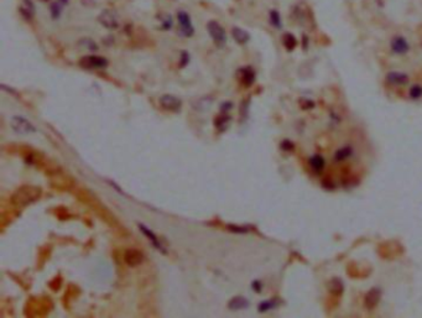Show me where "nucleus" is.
Masks as SVG:
<instances>
[{
    "mask_svg": "<svg viewBox=\"0 0 422 318\" xmlns=\"http://www.w3.org/2000/svg\"><path fill=\"white\" fill-rule=\"evenodd\" d=\"M42 191L40 187L36 186H23L15 191L13 194L12 202L15 207L23 208L26 205L31 204V203L36 202L37 199L41 197Z\"/></svg>",
    "mask_w": 422,
    "mask_h": 318,
    "instance_id": "f257e3e1",
    "label": "nucleus"
},
{
    "mask_svg": "<svg viewBox=\"0 0 422 318\" xmlns=\"http://www.w3.org/2000/svg\"><path fill=\"white\" fill-rule=\"evenodd\" d=\"M207 30L209 33L210 37L213 39L215 44L217 45L218 47H223L227 42V36L226 31L222 28L221 24H218L217 21H209L207 24Z\"/></svg>",
    "mask_w": 422,
    "mask_h": 318,
    "instance_id": "f03ea898",
    "label": "nucleus"
},
{
    "mask_svg": "<svg viewBox=\"0 0 422 318\" xmlns=\"http://www.w3.org/2000/svg\"><path fill=\"white\" fill-rule=\"evenodd\" d=\"M79 66L84 69H101L108 66V60L100 56H84L79 61Z\"/></svg>",
    "mask_w": 422,
    "mask_h": 318,
    "instance_id": "7ed1b4c3",
    "label": "nucleus"
},
{
    "mask_svg": "<svg viewBox=\"0 0 422 318\" xmlns=\"http://www.w3.org/2000/svg\"><path fill=\"white\" fill-rule=\"evenodd\" d=\"M10 125H12L13 130H14L15 133H18V134L25 135V134H30V133L36 132L34 125L31 124L28 119H25V118H23V117L13 118L12 122H10Z\"/></svg>",
    "mask_w": 422,
    "mask_h": 318,
    "instance_id": "20e7f679",
    "label": "nucleus"
},
{
    "mask_svg": "<svg viewBox=\"0 0 422 318\" xmlns=\"http://www.w3.org/2000/svg\"><path fill=\"white\" fill-rule=\"evenodd\" d=\"M160 105L165 109V111L169 112H178L182 107V101L178 99L177 97L171 94H165L160 98Z\"/></svg>",
    "mask_w": 422,
    "mask_h": 318,
    "instance_id": "39448f33",
    "label": "nucleus"
},
{
    "mask_svg": "<svg viewBox=\"0 0 422 318\" xmlns=\"http://www.w3.org/2000/svg\"><path fill=\"white\" fill-rule=\"evenodd\" d=\"M98 21H99L104 28L109 29V30H113V29H117L119 26L117 14L114 12H112V10H104L99 17H98Z\"/></svg>",
    "mask_w": 422,
    "mask_h": 318,
    "instance_id": "423d86ee",
    "label": "nucleus"
},
{
    "mask_svg": "<svg viewBox=\"0 0 422 318\" xmlns=\"http://www.w3.org/2000/svg\"><path fill=\"white\" fill-rule=\"evenodd\" d=\"M390 49L395 55H406L410 51V45L408 41L402 36H395L390 42Z\"/></svg>",
    "mask_w": 422,
    "mask_h": 318,
    "instance_id": "0eeeda50",
    "label": "nucleus"
},
{
    "mask_svg": "<svg viewBox=\"0 0 422 318\" xmlns=\"http://www.w3.org/2000/svg\"><path fill=\"white\" fill-rule=\"evenodd\" d=\"M177 18H178V23H180V26H181V33H182L183 36H186V37L192 36L194 33V29H193V26H192L189 15L185 12H178Z\"/></svg>",
    "mask_w": 422,
    "mask_h": 318,
    "instance_id": "6e6552de",
    "label": "nucleus"
},
{
    "mask_svg": "<svg viewBox=\"0 0 422 318\" xmlns=\"http://www.w3.org/2000/svg\"><path fill=\"white\" fill-rule=\"evenodd\" d=\"M124 260H125V263L128 264V265L132 266V268H134V266L140 265V264L143 263L144 255H143V253H141V251H139L136 249H129V250L125 251Z\"/></svg>",
    "mask_w": 422,
    "mask_h": 318,
    "instance_id": "1a4fd4ad",
    "label": "nucleus"
},
{
    "mask_svg": "<svg viewBox=\"0 0 422 318\" xmlns=\"http://www.w3.org/2000/svg\"><path fill=\"white\" fill-rule=\"evenodd\" d=\"M240 82L245 85V87H250L254 82H255V71L252 67H244L240 68L238 72Z\"/></svg>",
    "mask_w": 422,
    "mask_h": 318,
    "instance_id": "9d476101",
    "label": "nucleus"
},
{
    "mask_svg": "<svg viewBox=\"0 0 422 318\" xmlns=\"http://www.w3.org/2000/svg\"><path fill=\"white\" fill-rule=\"evenodd\" d=\"M380 297H381V291L379 290V288H373V290H370L369 292L365 295V298H364V304L365 307H367L368 309H373L374 307L378 306L379 301H380Z\"/></svg>",
    "mask_w": 422,
    "mask_h": 318,
    "instance_id": "9b49d317",
    "label": "nucleus"
},
{
    "mask_svg": "<svg viewBox=\"0 0 422 318\" xmlns=\"http://www.w3.org/2000/svg\"><path fill=\"white\" fill-rule=\"evenodd\" d=\"M386 82L392 85H404L408 82V76L401 72L392 71L386 74Z\"/></svg>",
    "mask_w": 422,
    "mask_h": 318,
    "instance_id": "f8f14e48",
    "label": "nucleus"
},
{
    "mask_svg": "<svg viewBox=\"0 0 422 318\" xmlns=\"http://www.w3.org/2000/svg\"><path fill=\"white\" fill-rule=\"evenodd\" d=\"M19 12H20L21 17L25 19L26 21H31L33 20L36 9H35V5L31 0H23L21 7L19 8Z\"/></svg>",
    "mask_w": 422,
    "mask_h": 318,
    "instance_id": "ddd939ff",
    "label": "nucleus"
},
{
    "mask_svg": "<svg viewBox=\"0 0 422 318\" xmlns=\"http://www.w3.org/2000/svg\"><path fill=\"white\" fill-rule=\"evenodd\" d=\"M228 307L232 309V311L245 309L247 307H249V301H248L245 297H243V296H236V297H233L231 301H229Z\"/></svg>",
    "mask_w": 422,
    "mask_h": 318,
    "instance_id": "4468645a",
    "label": "nucleus"
},
{
    "mask_svg": "<svg viewBox=\"0 0 422 318\" xmlns=\"http://www.w3.org/2000/svg\"><path fill=\"white\" fill-rule=\"evenodd\" d=\"M353 154H354V150H353V148H352V146H349V145L344 146V148L338 149V150L336 151L335 161L336 162L346 161V160H348L349 157L353 156Z\"/></svg>",
    "mask_w": 422,
    "mask_h": 318,
    "instance_id": "2eb2a0df",
    "label": "nucleus"
},
{
    "mask_svg": "<svg viewBox=\"0 0 422 318\" xmlns=\"http://www.w3.org/2000/svg\"><path fill=\"white\" fill-rule=\"evenodd\" d=\"M308 164H309V166H311L312 170L314 171V172L320 173L323 170V168H325L326 161H325V159H323V156H321V155H313V156L309 159Z\"/></svg>",
    "mask_w": 422,
    "mask_h": 318,
    "instance_id": "dca6fc26",
    "label": "nucleus"
},
{
    "mask_svg": "<svg viewBox=\"0 0 422 318\" xmlns=\"http://www.w3.org/2000/svg\"><path fill=\"white\" fill-rule=\"evenodd\" d=\"M232 35H233L234 40H236L238 44H240V45L247 44V42L250 40V35L240 28H234L233 30H232Z\"/></svg>",
    "mask_w": 422,
    "mask_h": 318,
    "instance_id": "f3484780",
    "label": "nucleus"
},
{
    "mask_svg": "<svg viewBox=\"0 0 422 318\" xmlns=\"http://www.w3.org/2000/svg\"><path fill=\"white\" fill-rule=\"evenodd\" d=\"M139 227H140L141 232H143V233H144V234H145V235H146V237H148V238H149V239H150V240H151V243H152V244H154V247H155V248H156V249H157V250H161V251H162V253H166V251H165V250H164V248H162V245H161V244H160V242H159V238H157V237H156V235H155L154 233H152V232L150 231V229H149V228H146V227H145V226H143V224H140V226H139Z\"/></svg>",
    "mask_w": 422,
    "mask_h": 318,
    "instance_id": "a211bd4d",
    "label": "nucleus"
},
{
    "mask_svg": "<svg viewBox=\"0 0 422 318\" xmlns=\"http://www.w3.org/2000/svg\"><path fill=\"white\" fill-rule=\"evenodd\" d=\"M282 44H284L285 49L287 51H293L297 46V40H296V37L292 34L286 33L282 36Z\"/></svg>",
    "mask_w": 422,
    "mask_h": 318,
    "instance_id": "6ab92c4d",
    "label": "nucleus"
},
{
    "mask_svg": "<svg viewBox=\"0 0 422 318\" xmlns=\"http://www.w3.org/2000/svg\"><path fill=\"white\" fill-rule=\"evenodd\" d=\"M270 23L274 28H276V29L282 28L281 15H280V13L277 12V10H271L270 12Z\"/></svg>",
    "mask_w": 422,
    "mask_h": 318,
    "instance_id": "aec40b11",
    "label": "nucleus"
},
{
    "mask_svg": "<svg viewBox=\"0 0 422 318\" xmlns=\"http://www.w3.org/2000/svg\"><path fill=\"white\" fill-rule=\"evenodd\" d=\"M62 7L63 4H61L60 2H53L50 7V13L52 19H58L61 17V13H62Z\"/></svg>",
    "mask_w": 422,
    "mask_h": 318,
    "instance_id": "412c9836",
    "label": "nucleus"
},
{
    "mask_svg": "<svg viewBox=\"0 0 422 318\" xmlns=\"http://www.w3.org/2000/svg\"><path fill=\"white\" fill-rule=\"evenodd\" d=\"M330 291L332 293H335V295H341V293L343 292V284H342L341 280L333 279L332 281H331Z\"/></svg>",
    "mask_w": 422,
    "mask_h": 318,
    "instance_id": "4be33fe9",
    "label": "nucleus"
},
{
    "mask_svg": "<svg viewBox=\"0 0 422 318\" xmlns=\"http://www.w3.org/2000/svg\"><path fill=\"white\" fill-rule=\"evenodd\" d=\"M408 95H410L411 99L416 100L422 98V85L415 84L410 88V92H408Z\"/></svg>",
    "mask_w": 422,
    "mask_h": 318,
    "instance_id": "5701e85b",
    "label": "nucleus"
},
{
    "mask_svg": "<svg viewBox=\"0 0 422 318\" xmlns=\"http://www.w3.org/2000/svg\"><path fill=\"white\" fill-rule=\"evenodd\" d=\"M229 122H231V118H229L228 116L220 117V118H217V120H216V127H217L221 132H224V130L227 129V127H228Z\"/></svg>",
    "mask_w": 422,
    "mask_h": 318,
    "instance_id": "b1692460",
    "label": "nucleus"
},
{
    "mask_svg": "<svg viewBox=\"0 0 422 318\" xmlns=\"http://www.w3.org/2000/svg\"><path fill=\"white\" fill-rule=\"evenodd\" d=\"M276 307V302L272 301V300H269V301H264L261 302L260 304H259V311L260 312H266V311H270V309L275 308Z\"/></svg>",
    "mask_w": 422,
    "mask_h": 318,
    "instance_id": "393cba45",
    "label": "nucleus"
},
{
    "mask_svg": "<svg viewBox=\"0 0 422 318\" xmlns=\"http://www.w3.org/2000/svg\"><path fill=\"white\" fill-rule=\"evenodd\" d=\"M228 229H229V231H232V232H236V233H247V232H249V229H248L247 227L229 226Z\"/></svg>",
    "mask_w": 422,
    "mask_h": 318,
    "instance_id": "a878e982",
    "label": "nucleus"
},
{
    "mask_svg": "<svg viewBox=\"0 0 422 318\" xmlns=\"http://www.w3.org/2000/svg\"><path fill=\"white\" fill-rule=\"evenodd\" d=\"M189 61V55L186 52V51H183L182 55H181V67H185V66L188 63Z\"/></svg>",
    "mask_w": 422,
    "mask_h": 318,
    "instance_id": "bb28decb",
    "label": "nucleus"
},
{
    "mask_svg": "<svg viewBox=\"0 0 422 318\" xmlns=\"http://www.w3.org/2000/svg\"><path fill=\"white\" fill-rule=\"evenodd\" d=\"M281 149L285 151H291L293 149V144L290 143L288 140H285L284 143L281 144Z\"/></svg>",
    "mask_w": 422,
    "mask_h": 318,
    "instance_id": "cd10ccee",
    "label": "nucleus"
},
{
    "mask_svg": "<svg viewBox=\"0 0 422 318\" xmlns=\"http://www.w3.org/2000/svg\"><path fill=\"white\" fill-rule=\"evenodd\" d=\"M171 26H172V20H171V17H166V19L162 21V28H164L165 30H169V29H171Z\"/></svg>",
    "mask_w": 422,
    "mask_h": 318,
    "instance_id": "c85d7f7f",
    "label": "nucleus"
},
{
    "mask_svg": "<svg viewBox=\"0 0 422 318\" xmlns=\"http://www.w3.org/2000/svg\"><path fill=\"white\" fill-rule=\"evenodd\" d=\"M232 105H233V104L228 103V101H226V103H224L223 105H222V112L229 111V108H232Z\"/></svg>",
    "mask_w": 422,
    "mask_h": 318,
    "instance_id": "c756f323",
    "label": "nucleus"
},
{
    "mask_svg": "<svg viewBox=\"0 0 422 318\" xmlns=\"http://www.w3.org/2000/svg\"><path fill=\"white\" fill-rule=\"evenodd\" d=\"M253 286H254V287H253V288H254V291H256V292H260V291H261V287H260L261 285H260V282H259V281H255V282H254V284H253Z\"/></svg>",
    "mask_w": 422,
    "mask_h": 318,
    "instance_id": "7c9ffc66",
    "label": "nucleus"
},
{
    "mask_svg": "<svg viewBox=\"0 0 422 318\" xmlns=\"http://www.w3.org/2000/svg\"><path fill=\"white\" fill-rule=\"evenodd\" d=\"M58 2L61 3V4H63V5H66L68 3V0H58Z\"/></svg>",
    "mask_w": 422,
    "mask_h": 318,
    "instance_id": "2f4dec72",
    "label": "nucleus"
}]
</instances>
